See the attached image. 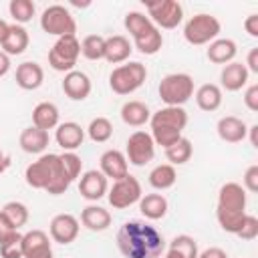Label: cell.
<instances>
[{
	"label": "cell",
	"mask_w": 258,
	"mask_h": 258,
	"mask_svg": "<svg viewBox=\"0 0 258 258\" xmlns=\"http://www.w3.org/2000/svg\"><path fill=\"white\" fill-rule=\"evenodd\" d=\"M198 258H228V254H226V250H222L218 246H210V248L198 252Z\"/></svg>",
	"instance_id": "obj_46"
},
{
	"label": "cell",
	"mask_w": 258,
	"mask_h": 258,
	"mask_svg": "<svg viewBox=\"0 0 258 258\" xmlns=\"http://www.w3.org/2000/svg\"><path fill=\"white\" fill-rule=\"evenodd\" d=\"M81 224L91 232H103L111 226V212L105 210L103 206L89 204L81 212Z\"/></svg>",
	"instance_id": "obj_25"
},
{
	"label": "cell",
	"mask_w": 258,
	"mask_h": 258,
	"mask_svg": "<svg viewBox=\"0 0 258 258\" xmlns=\"http://www.w3.org/2000/svg\"><path fill=\"white\" fill-rule=\"evenodd\" d=\"M81 230V222L73 214H56L48 224V236L56 244H71L77 240Z\"/></svg>",
	"instance_id": "obj_14"
},
{
	"label": "cell",
	"mask_w": 258,
	"mask_h": 258,
	"mask_svg": "<svg viewBox=\"0 0 258 258\" xmlns=\"http://www.w3.org/2000/svg\"><path fill=\"white\" fill-rule=\"evenodd\" d=\"M244 67L248 69V73H256L258 75V48H250Z\"/></svg>",
	"instance_id": "obj_47"
},
{
	"label": "cell",
	"mask_w": 258,
	"mask_h": 258,
	"mask_svg": "<svg viewBox=\"0 0 258 258\" xmlns=\"http://www.w3.org/2000/svg\"><path fill=\"white\" fill-rule=\"evenodd\" d=\"M248 77H250V73H248V69L244 67V62L232 60V62L224 64L222 71H220V83H222L220 89H226V91H230V93H236V91H240L242 87H246Z\"/></svg>",
	"instance_id": "obj_20"
},
{
	"label": "cell",
	"mask_w": 258,
	"mask_h": 258,
	"mask_svg": "<svg viewBox=\"0 0 258 258\" xmlns=\"http://www.w3.org/2000/svg\"><path fill=\"white\" fill-rule=\"evenodd\" d=\"M28 44H30L28 30L20 24H10L8 36L2 42V52H6L8 56H16V54H22L28 48Z\"/></svg>",
	"instance_id": "obj_28"
},
{
	"label": "cell",
	"mask_w": 258,
	"mask_h": 258,
	"mask_svg": "<svg viewBox=\"0 0 258 258\" xmlns=\"http://www.w3.org/2000/svg\"><path fill=\"white\" fill-rule=\"evenodd\" d=\"M143 196L141 183L135 175L127 173L125 177L113 181V185L107 189V200L113 210H127L129 206L137 204Z\"/></svg>",
	"instance_id": "obj_12"
},
{
	"label": "cell",
	"mask_w": 258,
	"mask_h": 258,
	"mask_svg": "<svg viewBox=\"0 0 258 258\" xmlns=\"http://www.w3.org/2000/svg\"><path fill=\"white\" fill-rule=\"evenodd\" d=\"M145 79H147V67L139 60H129L111 71L109 87L117 95H131L145 83Z\"/></svg>",
	"instance_id": "obj_7"
},
{
	"label": "cell",
	"mask_w": 258,
	"mask_h": 258,
	"mask_svg": "<svg viewBox=\"0 0 258 258\" xmlns=\"http://www.w3.org/2000/svg\"><path fill=\"white\" fill-rule=\"evenodd\" d=\"M220 30H222V24L216 16L200 12V14H194L185 22L183 38L194 46H202V44H210L212 40L220 38Z\"/></svg>",
	"instance_id": "obj_8"
},
{
	"label": "cell",
	"mask_w": 258,
	"mask_h": 258,
	"mask_svg": "<svg viewBox=\"0 0 258 258\" xmlns=\"http://www.w3.org/2000/svg\"><path fill=\"white\" fill-rule=\"evenodd\" d=\"M198 252L200 250L196 238L187 234H179L169 242L165 250V258H198Z\"/></svg>",
	"instance_id": "obj_32"
},
{
	"label": "cell",
	"mask_w": 258,
	"mask_h": 258,
	"mask_svg": "<svg viewBox=\"0 0 258 258\" xmlns=\"http://www.w3.org/2000/svg\"><path fill=\"white\" fill-rule=\"evenodd\" d=\"M24 181L32 189H44L50 196H60L73 183L62 171L60 157L56 153H42L36 161L28 163L24 169Z\"/></svg>",
	"instance_id": "obj_2"
},
{
	"label": "cell",
	"mask_w": 258,
	"mask_h": 258,
	"mask_svg": "<svg viewBox=\"0 0 258 258\" xmlns=\"http://www.w3.org/2000/svg\"><path fill=\"white\" fill-rule=\"evenodd\" d=\"M244 30L248 32V36L258 38V14H248L244 20Z\"/></svg>",
	"instance_id": "obj_44"
},
{
	"label": "cell",
	"mask_w": 258,
	"mask_h": 258,
	"mask_svg": "<svg viewBox=\"0 0 258 258\" xmlns=\"http://www.w3.org/2000/svg\"><path fill=\"white\" fill-rule=\"evenodd\" d=\"M107 189H109V181L99 169H89V171L81 173V177H79V194L87 202H99L101 198L107 196Z\"/></svg>",
	"instance_id": "obj_16"
},
{
	"label": "cell",
	"mask_w": 258,
	"mask_h": 258,
	"mask_svg": "<svg viewBox=\"0 0 258 258\" xmlns=\"http://www.w3.org/2000/svg\"><path fill=\"white\" fill-rule=\"evenodd\" d=\"M147 16L157 28H177L183 20V6L177 0H149L145 2Z\"/></svg>",
	"instance_id": "obj_11"
},
{
	"label": "cell",
	"mask_w": 258,
	"mask_h": 258,
	"mask_svg": "<svg viewBox=\"0 0 258 258\" xmlns=\"http://www.w3.org/2000/svg\"><path fill=\"white\" fill-rule=\"evenodd\" d=\"M236 236L242 238V240H254L258 236V218L252 216V214H246V218L242 220V226L236 232Z\"/></svg>",
	"instance_id": "obj_41"
},
{
	"label": "cell",
	"mask_w": 258,
	"mask_h": 258,
	"mask_svg": "<svg viewBox=\"0 0 258 258\" xmlns=\"http://www.w3.org/2000/svg\"><path fill=\"white\" fill-rule=\"evenodd\" d=\"M139 204V212L145 220H161L165 218L167 210H169V204H167V198L163 194H145L141 196V200L137 202Z\"/></svg>",
	"instance_id": "obj_27"
},
{
	"label": "cell",
	"mask_w": 258,
	"mask_h": 258,
	"mask_svg": "<svg viewBox=\"0 0 258 258\" xmlns=\"http://www.w3.org/2000/svg\"><path fill=\"white\" fill-rule=\"evenodd\" d=\"M121 119L129 127H141L149 123L151 111L143 101H125L121 107Z\"/></svg>",
	"instance_id": "obj_29"
},
{
	"label": "cell",
	"mask_w": 258,
	"mask_h": 258,
	"mask_svg": "<svg viewBox=\"0 0 258 258\" xmlns=\"http://www.w3.org/2000/svg\"><path fill=\"white\" fill-rule=\"evenodd\" d=\"M79 56H81V42H79L77 34L60 36L48 50V64H50V69L67 75V73L75 71Z\"/></svg>",
	"instance_id": "obj_10"
},
{
	"label": "cell",
	"mask_w": 258,
	"mask_h": 258,
	"mask_svg": "<svg viewBox=\"0 0 258 258\" xmlns=\"http://www.w3.org/2000/svg\"><path fill=\"white\" fill-rule=\"evenodd\" d=\"M54 141L64 151H77L85 141V129L77 121H64L56 125Z\"/></svg>",
	"instance_id": "obj_18"
},
{
	"label": "cell",
	"mask_w": 258,
	"mask_h": 258,
	"mask_svg": "<svg viewBox=\"0 0 258 258\" xmlns=\"http://www.w3.org/2000/svg\"><path fill=\"white\" fill-rule=\"evenodd\" d=\"M175 181H177V171L169 163H159L149 171V185L157 191L169 189Z\"/></svg>",
	"instance_id": "obj_33"
},
{
	"label": "cell",
	"mask_w": 258,
	"mask_h": 258,
	"mask_svg": "<svg viewBox=\"0 0 258 258\" xmlns=\"http://www.w3.org/2000/svg\"><path fill=\"white\" fill-rule=\"evenodd\" d=\"M14 232H16L14 226L6 220V216H4L2 210H0V242H4V240H6L10 234H14Z\"/></svg>",
	"instance_id": "obj_45"
},
{
	"label": "cell",
	"mask_w": 258,
	"mask_h": 258,
	"mask_svg": "<svg viewBox=\"0 0 258 258\" xmlns=\"http://www.w3.org/2000/svg\"><path fill=\"white\" fill-rule=\"evenodd\" d=\"M196 97V105L206 111V113H212V111H218L220 105H222V89L214 83H206L202 87H198V91L194 93Z\"/></svg>",
	"instance_id": "obj_31"
},
{
	"label": "cell",
	"mask_w": 258,
	"mask_h": 258,
	"mask_svg": "<svg viewBox=\"0 0 258 258\" xmlns=\"http://www.w3.org/2000/svg\"><path fill=\"white\" fill-rule=\"evenodd\" d=\"M117 248L125 258H159L165 250V240L155 226L129 220L117 232Z\"/></svg>",
	"instance_id": "obj_1"
},
{
	"label": "cell",
	"mask_w": 258,
	"mask_h": 258,
	"mask_svg": "<svg viewBox=\"0 0 258 258\" xmlns=\"http://www.w3.org/2000/svg\"><path fill=\"white\" fill-rule=\"evenodd\" d=\"M246 135L250 137V145L258 149V125H256V123L248 127V133H246Z\"/></svg>",
	"instance_id": "obj_49"
},
{
	"label": "cell",
	"mask_w": 258,
	"mask_h": 258,
	"mask_svg": "<svg viewBox=\"0 0 258 258\" xmlns=\"http://www.w3.org/2000/svg\"><path fill=\"white\" fill-rule=\"evenodd\" d=\"M216 131H218V137L222 141H226V143H240V141L246 139L248 125L240 117L226 115V117H220V121L216 125Z\"/></svg>",
	"instance_id": "obj_23"
},
{
	"label": "cell",
	"mask_w": 258,
	"mask_h": 258,
	"mask_svg": "<svg viewBox=\"0 0 258 258\" xmlns=\"http://www.w3.org/2000/svg\"><path fill=\"white\" fill-rule=\"evenodd\" d=\"M191 155H194V145L187 137H179L173 145H169L165 149V157H167L169 165H173V167L187 163L191 159Z\"/></svg>",
	"instance_id": "obj_34"
},
{
	"label": "cell",
	"mask_w": 258,
	"mask_h": 258,
	"mask_svg": "<svg viewBox=\"0 0 258 258\" xmlns=\"http://www.w3.org/2000/svg\"><path fill=\"white\" fill-rule=\"evenodd\" d=\"M81 54L87 60H101L105 58V36L89 34L81 40Z\"/></svg>",
	"instance_id": "obj_35"
},
{
	"label": "cell",
	"mask_w": 258,
	"mask_h": 258,
	"mask_svg": "<svg viewBox=\"0 0 258 258\" xmlns=\"http://www.w3.org/2000/svg\"><path fill=\"white\" fill-rule=\"evenodd\" d=\"M8 12L14 18V24H26L32 20V16L36 14V6L32 0H10L8 4Z\"/></svg>",
	"instance_id": "obj_38"
},
{
	"label": "cell",
	"mask_w": 258,
	"mask_h": 258,
	"mask_svg": "<svg viewBox=\"0 0 258 258\" xmlns=\"http://www.w3.org/2000/svg\"><path fill=\"white\" fill-rule=\"evenodd\" d=\"M48 141H50L48 131L38 129V127H34V125L22 129V133H20V137H18L20 149H22L24 153H30V155H42L44 149L48 147Z\"/></svg>",
	"instance_id": "obj_22"
},
{
	"label": "cell",
	"mask_w": 258,
	"mask_h": 258,
	"mask_svg": "<svg viewBox=\"0 0 258 258\" xmlns=\"http://www.w3.org/2000/svg\"><path fill=\"white\" fill-rule=\"evenodd\" d=\"M87 135L95 143H105L113 137V123L107 117H95L87 127Z\"/></svg>",
	"instance_id": "obj_37"
},
{
	"label": "cell",
	"mask_w": 258,
	"mask_h": 258,
	"mask_svg": "<svg viewBox=\"0 0 258 258\" xmlns=\"http://www.w3.org/2000/svg\"><path fill=\"white\" fill-rule=\"evenodd\" d=\"M236 54H238V44L232 38H216L208 44L206 50V56L214 64H228L236 58Z\"/></svg>",
	"instance_id": "obj_26"
},
{
	"label": "cell",
	"mask_w": 258,
	"mask_h": 258,
	"mask_svg": "<svg viewBox=\"0 0 258 258\" xmlns=\"http://www.w3.org/2000/svg\"><path fill=\"white\" fill-rule=\"evenodd\" d=\"M133 52V44L123 34H113L105 38V60L111 64L125 62Z\"/></svg>",
	"instance_id": "obj_24"
},
{
	"label": "cell",
	"mask_w": 258,
	"mask_h": 258,
	"mask_svg": "<svg viewBox=\"0 0 258 258\" xmlns=\"http://www.w3.org/2000/svg\"><path fill=\"white\" fill-rule=\"evenodd\" d=\"M91 79L87 73L83 71H71L64 75L62 79V93L71 99V101H85L89 95H91Z\"/></svg>",
	"instance_id": "obj_19"
},
{
	"label": "cell",
	"mask_w": 258,
	"mask_h": 258,
	"mask_svg": "<svg viewBox=\"0 0 258 258\" xmlns=\"http://www.w3.org/2000/svg\"><path fill=\"white\" fill-rule=\"evenodd\" d=\"M0 256L2 258H22V234L16 230L4 242H0Z\"/></svg>",
	"instance_id": "obj_40"
},
{
	"label": "cell",
	"mask_w": 258,
	"mask_h": 258,
	"mask_svg": "<svg viewBox=\"0 0 258 258\" xmlns=\"http://www.w3.org/2000/svg\"><path fill=\"white\" fill-rule=\"evenodd\" d=\"M157 93L165 107H183L194 97V77L187 73H169L159 81Z\"/></svg>",
	"instance_id": "obj_6"
},
{
	"label": "cell",
	"mask_w": 258,
	"mask_h": 258,
	"mask_svg": "<svg viewBox=\"0 0 258 258\" xmlns=\"http://www.w3.org/2000/svg\"><path fill=\"white\" fill-rule=\"evenodd\" d=\"M123 26L125 30L131 34L135 48L141 54H157L163 46V34L161 30L149 20V16H145L139 10H131L125 14L123 18Z\"/></svg>",
	"instance_id": "obj_5"
},
{
	"label": "cell",
	"mask_w": 258,
	"mask_h": 258,
	"mask_svg": "<svg viewBox=\"0 0 258 258\" xmlns=\"http://www.w3.org/2000/svg\"><path fill=\"white\" fill-rule=\"evenodd\" d=\"M242 187L250 194H256L258 191V165H250L246 171H244V177H242Z\"/></svg>",
	"instance_id": "obj_42"
},
{
	"label": "cell",
	"mask_w": 258,
	"mask_h": 258,
	"mask_svg": "<svg viewBox=\"0 0 258 258\" xmlns=\"http://www.w3.org/2000/svg\"><path fill=\"white\" fill-rule=\"evenodd\" d=\"M149 125L153 143L167 149L179 137H183V129L187 125V111L183 107H161L151 113Z\"/></svg>",
	"instance_id": "obj_4"
},
{
	"label": "cell",
	"mask_w": 258,
	"mask_h": 258,
	"mask_svg": "<svg viewBox=\"0 0 258 258\" xmlns=\"http://www.w3.org/2000/svg\"><path fill=\"white\" fill-rule=\"evenodd\" d=\"M44 83V69L34 60H24L16 67V85L24 91H36Z\"/></svg>",
	"instance_id": "obj_21"
},
{
	"label": "cell",
	"mask_w": 258,
	"mask_h": 258,
	"mask_svg": "<svg viewBox=\"0 0 258 258\" xmlns=\"http://www.w3.org/2000/svg\"><path fill=\"white\" fill-rule=\"evenodd\" d=\"M99 171L107 177V179H113V181H117V179H121V177H125L127 173H129V163H127V157H125V153L123 151H119V149H107L103 155H101V159H99Z\"/></svg>",
	"instance_id": "obj_17"
},
{
	"label": "cell",
	"mask_w": 258,
	"mask_h": 258,
	"mask_svg": "<svg viewBox=\"0 0 258 258\" xmlns=\"http://www.w3.org/2000/svg\"><path fill=\"white\" fill-rule=\"evenodd\" d=\"M8 30H10V24H8L4 18H0V46H2V42L6 40V36H8Z\"/></svg>",
	"instance_id": "obj_51"
},
{
	"label": "cell",
	"mask_w": 258,
	"mask_h": 258,
	"mask_svg": "<svg viewBox=\"0 0 258 258\" xmlns=\"http://www.w3.org/2000/svg\"><path fill=\"white\" fill-rule=\"evenodd\" d=\"M2 214H4L6 220L14 226V230H20V228L28 222V218H30L28 208H26L22 202H16V200L6 202V204L2 206Z\"/></svg>",
	"instance_id": "obj_36"
},
{
	"label": "cell",
	"mask_w": 258,
	"mask_h": 258,
	"mask_svg": "<svg viewBox=\"0 0 258 258\" xmlns=\"http://www.w3.org/2000/svg\"><path fill=\"white\" fill-rule=\"evenodd\" d=\"M40 28L56 38L77 34V20L62 4H50L40 14Z\"/></svg>",
	"instance_id": "obj_9"
},
{
	"label": "cell",
	"mask_w": 258,
	"mask_h": 258,
	"mask_svg": "<svg viewBox=\"0 0 258 258\" xmlns=\"http://www.w3.org/2000/svg\"><path fill=\"white\" fill-rule=\"evenodd\" d=\"M246 189L236 183L228 181L218 191L216 202V218L224 232L236 234L242 226V220L246 218Z\"/></svg>",
	"instance_id": "obj_3"
},
{
	"label": "cell",
	"mask_w": 258,
	"mask_h": 258,
	"mask_svg": "<svg viewBox=\"0 0 258 258\" xmlns=\"http://www.w3.org/2000/svg\"><path fill=\"white\" fill-rule=\"evenodd\" d=\"M10 71V56L0 50V77H6Z\"/></svg>",
	"instance_id": "obj_48"
},
{
	"label": "cell",
	"mask_w": 258,
	"mask_h": 258,
	"mask_svg": "<svg viewBox=\"0 0 258 258\" xmlns=\"http://www.w3.org/2000/svg\"><path fill=\"white\" fill-rule=\"evenodd\" d=\"M244 105L248 107V111L258 113V83H252L244 91Z\"/></svg>",
	"instance_id": "obj_43"
},
{
	"label": "cell",
	"mask_w": 258,
	"mask_h": 258,
	"mask_svg": "<svg viewBox=\"0 0 258 258\" xmlns=\"http://www.w3.org/2000/svg\"><path fill=\"white\" fill-rule=\"evenodd\" d=\"M125 157H127V163L135 167L147 165L155 157V143H153L151 133L141 131V129L131 133L125 143Z\"/></svg>",
	"instance_id": "obj_13"
},
{
	"label": "cell",
	"mask_w": 258,
	"mask_h": 258,
	"mask_svg": "<svg viewBox=\"0 0 258 258\" xmlns=\"http://www.w3.org/2000/svg\"><path fill=\"white\" fill-rule=\"evenodd\" d=\"M10 163H12V157H10L6 151H2V149H0V175L10 167Z\"/></svg>",
	"instance_id": "obj_50"
},
{
	"label": "cell",
	"mask_w": 258,
	"mask_h": 258,
	"mask_svg": "<svg viewBox=\"0 0 258 258\" xmlns=\"http://www.w3.org/2000/svg\"><path fill=\"white\" fill-rule=\"evenodd\" d=\"M58 117H60L58 107L50 101H42L32 109V125L38 127V129H44V131L56 129Z\"/></svg>",
	"instance_id": "obj_30"
},
{
	"label": "cell",
	"mask_w": 258,
	"mask_h": 258,
	"mask_svg": "<svg viewBox=\"0 0 258 258\" xmlns=\"http://www.w3.org/2000/svg\"><path fill=\"white\" fill-rule=\"evenodd\" d=\"M52 242L44 230H28L22 234V258H52Z\"/></svg>",
	"instance_id": "obj_15"
},
{
	"label": "cell",
	"mask_w": 258,
	"mask_h": 258,
	"mask_svg": "<svg viewBox=\"0 0 258 258\" xmlns=\"http://www.w3.org/2000/svg\"><path fill=\"white\" fill-rule=\"evenodd\" d=\"M58 157H60V165H62V171L67 173V177L71 181L79 179L81 177V171H83V159L75 151H64Z\"/></svg>",
	"instance_id": "obj_39"
}]
</instances>
